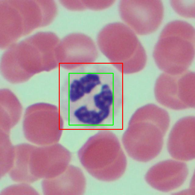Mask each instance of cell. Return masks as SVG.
<instances>
[{"instance_id":"1","label":"cell","mask_w":195,"mask_h":195,"mask_svg":"<svg viewBox=\"0 0 195 195\" xmlns=\"http://www.w3.org/2000/svg\"><path fill=\"white\" fill-rule=\"evenodd\" d=\"M169 123L168 112L155 104H148L138 108L132 116L122 136L128 155L142 162L155 158L161 151Z\"/></svg>"},{"instance_id":"2","label":"cell","mask_w":195,"mask_h":195,"mask_svg":"<svg viewBox=\"0 0 195 195\" xmlns=\"http://www.w3.org/2000/svg\"><path fill=\"white\" fill-rule=\"evenodd\" d=\"M77 155L87 172L102 181L116 180L126 169V158L119 142L108 130H100L90 137L78 150Z\"/></svg>"},{"instance_id":"3","label":"cell","mask_w":195,"mask_h":195,"mask_svg":"<svg viewBox=\"0 0 195 195\" xmlns=\"http://www.w3.org/2000/svg\"><path fill=\"white\" fill-rule=\"evenodd\" d=\"M195 30L188 22L172 21L162 30L154 49L153 57L164 73L177 75L187 71L195 55Z\"/></svg>"},{"instance_id":"4","label":"cell","mask_w":195,"mask_h":195,"mask_svg":"<svg viewBox=\"0 0 195 195\" xmlns=\"http://www.w3.org/2000/svg\"><path fill=\"white\" fill-rule=\"evenodd\" d=\"M97 40L102 53L121 72L136 73L146 65L145 51L136 34L125 23L107 24L98 32Z\"/></svg>"},{"instance_id":"5","label":"cell","mask_w":195,"mask_h":195,"mask_svg":"<svg viewBox=\"0 0 195 195\" xmlns=\"http://www.w3.org/2000/svg\"><path fill=\"white\" fill-rule=\"evenodd\" d=\"M195 73L187 71L177 75L163 73L154 87L155 98L161 104L176 110L194 108Z\"/></svg>"},{"instance_id":"6","label":"cell","mask_w":195,"mask_h":195,"mask_svg":"<svg viewBox=\"0 0 195 195\" xmlns=\"http://www.w3.org/2000/svg\"><path fill=\"white\" fill-rule=\"evenodd\" d=\"M120 18L136 34L146 35L158 29L164 16L159 0H122L118 5Z\"/></svg>"},{"instance_id":"7","label":"cell","mask_w":195,"mask_h":195,"mask_svg":"<svg viewBox=\"0 0 195 195\" xmlns=\"http://www.w3.org/2000/svg\"><path fill=\"white\" fill-rule=\"evenodd\" d=\"M64 120L59 107L50 104L38 102L27 108L23 124L37 125L41 128L46 144H52L60 137Z\"/></svg>"},{"instance_id":"8","label":"cell","mask_w":195,"mask_h":195,"mask_svg":"<svg viewBox=\"0 0 195 195\" xmlns=\"http://www.w3.org/2000/svg\"><path fill=\"white\" fill-rule=\"evenodd\" d=\"M188 172L185 163L167 160L151 167L146 174L145 179L152 188L168 192L181 186L186 179Z\"/></svg>"},{"instance_id":"9","label":"cell","mask_w":195,"mask_h":195,"mask_svg":"<svg viewBox=\"0 0 195 195\" xmlns=\"http://www.w3.org/2000/svg\"><path fill=\"white\" fill-rule=\"evenodd\" d=\"M168 151L173 158L187 161L195 158V119L189 116L179 119L169 135Z\"/></svg>"},{"instance_id":"10","label":"cell","mask_w":195,"mask_h":195,"mask_svg":"<svg viewBox=\"0 0 195 195\" xmlns=\"http://www.w3.org/2000/svg\"><path fill=\"white\" fill-rule=\"evenodd\" d=\"M0 120L5 123H16L22 113V105L15 94L10 90H0Z\"/></svg>"},{"instance_id":"11","label":"cell","mask_w":195,"mask_h":195,"mask_svg":"<svg viewBox=\"0 0 195 195\" xmlns=\"http://www.w3.org/2000/svg\"><path fill=\"white\" fill-rule=\"evenodd\" d=\"M170 4L175 12L181 16L189 18L195 17L194 0H173L171 1Z\"/></svg>"},{"instance_id":"12","label":"cell","mask_w":195,"mask_h":195,"mask_svg":"<svg viewBox=\"0 0 195 195\" xmlns=\"http://www.w3.org/2000/svg\"><path fill=\"white\" fill-rule=\"evenodd\" d=\"M86 8L93 10H101L107 8L112 5L115 1L82 0Z\"/></svg>"}]
</instances>
